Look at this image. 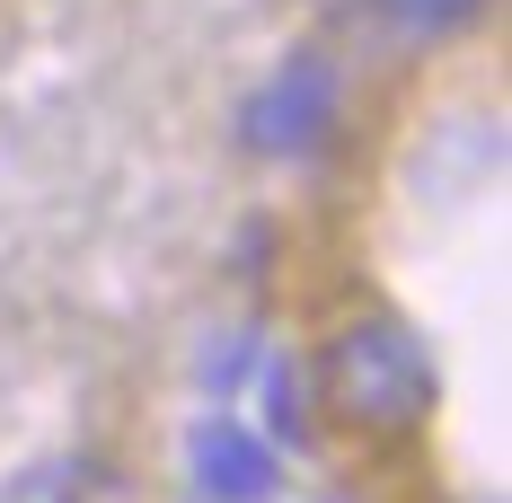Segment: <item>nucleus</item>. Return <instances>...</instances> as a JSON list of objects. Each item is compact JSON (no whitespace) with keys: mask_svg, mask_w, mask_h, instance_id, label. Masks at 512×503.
<instances>
[{"mask_svg":"<svg viewBox=\"0 0 512 503\" xmlns=\"http://www.w3.org/2000/svg\"><path fill=\"white\" fill-rule=\"evenodd\" d=\"M186 477H195L204 503H274L283 459H274V442H256L239 415H204L186 433Z\"/></svg>","mask_w":512,"mask_h":503,"instance_id":"3","label":"nucleus"},{"mask_svg":"<svg viewBox=\"0 0 512 503\" xmlns=\"http://www.w3.org/2000/svg\"><path fill=\"white\" fill-rule=\"evenodd\" d=\"M407 36H442V27H460V18H477L486 0H380Z\"/></svg>","mask_w":512,"mask_h":503,"instance_id":"5","label":"nucleus"},{"mask_svg":"<svg viewBox=\"0 0 512 503\" xmlns=\"http://www.w3.org/2000/svg\"><path fill=\"white\" fill-rule=\"evenodd\" d=\"M0 503H124V486H115V468H98V459H53V468L9 477Z\"/></svg>","mask_w":512,"mask_h":503,"instance_id":"4","label":"nucleus"},{"mask_svg":"<svg viewBox=\"0 0 512 503\" xmlns=\"http://www.w3.org/2000/svg\"><path fill=\"white\" fill-rule=\"evenodd\" d=\"M336 106H345L336 62H327V53H292V62L239 106V133H248V151H265V159H309V151H327Z\"/></svg>","mask_w":512,"mask_h":503,"instance_id":"2","label":"nucleus"},{"mask_svg":"<svg viewBox=\"0 0 512 503\" xmlns=\"http://www.w3.org/2000/svg\"><path fill=\"white\" fill-rule=\"evenodd\" d=\"M265 406H274V433H283V442H309V424H301V380H292V362H265Z\"/></svg>","mask_w":512,"mask_h":503,"instance_id":"6","label":"nucleus"},{"mask_svg":"<svg viewBox=\"0 0 512 503\" xmlns=\"http://www.w3.org/2000/svg\"><path fill=\"white\" fill-rule=\"evenodd\" d=\"M318 389H327V415L362 433V442H398L433 415V353L407 318L371 309V318H345L327 345H318Z\"/></svg>","mask_w":512,"mask_h":503,"instance_id":"1","label":"nucleus"}]
</instances>
